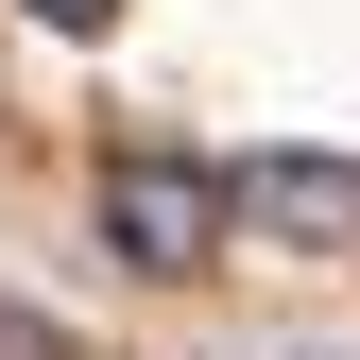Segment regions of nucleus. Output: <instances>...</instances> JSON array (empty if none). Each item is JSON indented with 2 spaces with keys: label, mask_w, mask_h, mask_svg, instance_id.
Wrapping results in <instances>:
<instances>
[{
  "label": "nucleus",
  "mask_w": 360,
  "mask_h": 360,
  "mask_svg": "<svg viewBox=\"0 0 360 360\" xmlns=\"http://www.w3.org/2000/svg\"><path fill=\"white\" fill-rule=\"evenodd\" d=\"M103 257H120V275H206V257H223V172L206 155H103Z\"/></svg>",
  "instance_id": "nucleus-1"
},
{
  "label": "nucleus",
  "mask_w": 360,
  "mask_h": 360,
  "mask_svg": "<svg viewBox=\"0 0 360 360\" xmlns=\"http://www.w3.org/2000/svg\"><path fill=\"white\" fill-rule=\"evenodd\" d=\"M223 240L360 257V155H257V172H223Z\"/></svg>",
  "instance_id": "nucleus-2"
},
{
  "label": "nucleus",
  "mask_w": 360,
  "mask_h": 360,
  "mask_svg": "<svg viewBox=\"0 0 360 360\" xmlns=\"http://www.w3.org/2000/svg\"><path fill=\"white\" fill-rule=\"evenodd\" d=\"M18 18H34V34H103L120 0H18Z\"/></svg>",
  "instance_id": "nucleus-3"
},
{
  "label": "nucleus",
  "mask_w": 360,
  "mask_h": 360,
  "mask_svg": "<svg viewBox=\"0 0 360 360\" xmlns=\"http://www.w3.org/2000/svg\"><path fill=\"white\" fill-rule=\"evenodd\" d=\"M0 360H69V326H34V309H0Z\"/></svg>",
  "instance_id": "nucleus-4"
}]
</instances>
